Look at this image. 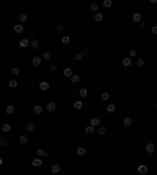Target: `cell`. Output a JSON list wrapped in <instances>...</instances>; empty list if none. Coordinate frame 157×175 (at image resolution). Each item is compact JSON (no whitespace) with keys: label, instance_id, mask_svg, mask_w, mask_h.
<instances>
[{"label":"cell","instance_id":"obj_1","mask_svg":"<svg viewBox=\"0 0 157 175\" xmlns=\"http://www.w3.org/2000/svg\"><path fill=\"white\" fill-rule=\"evenodd\" d=\"M46 109H47L49 113H53V111L57 109V103H55V102H47V105H46Z\"/></svg>","mask_w":157,"mask_h":175},{"label":"cell","instance_id":"obj_2","mask_svg":"<svg viewBox=\"0 0 157 175\" xmlns=\"http://www.w3.org/2000/svg\"><path fill=\"white\" fill-rule=\"evenodd\" d=\"M36 155H38V158H47L49 156V152L47 150H42V148H38Z\"/></svg>","mask_w":157,"mask_h":175},{"label":"cell","instance_id":"obj_3","mask_svg":"<svg viewBox=\"0 0 157 175\" xmlns=\"http://www.w3.org/2000/svg\"><path fill=\"white\" fill-rule=\"evenodd\" d=\"M145 150H146V153H154L156 152V146L152 142H148L146 147H145Z\"/></svg>","mask_w":157,"mask_h":175},{"label":"cell","instance_id":"obj_4","mask_svg":"<svg viewBox=\"0 0 157 175\" xmlns=\"http://www.w3.org/2000/svg\"><path fill=\"white\" fill-rule=\"evenodd\" d=\"M32 166L33 167H41L42 166V158H35V160H32Z\"/></svg>","mask_w":157,"mask_h":175},{"label":"cell","instance_id":"obj_5","mask_svg":"<svg viewBox=\"0 0 157 175\" xmlns=\"http://www.w3.org/2000/svg\"><path fill=\"white\" fill-rule=\"evenodd\" d=\"M50 170H52V174H58L61 170V166L58 164V163H53L52 166H50Z\"/></svg>","mask_w":157,"mask_h":175},{"label":"cell","instance_id":"obj_6","mask_svg":"<svg viewBox=\"0 0 157 175\" xmlns=\"http://www.w3.org/2000/svg\"><path fill=\"white\" fill-rule=\"evenodd\" d=\"M137 170H138V174H141V175H146L148 174V167L145 164H140L138 167H137Z\"/></svg>","mask_w":157,"mask_h":175},{"label":"cell","instance_id":"obj_7","mask_svg":"<svg viewBox=\"0 0 157 175\" xmlns=\"http://www.w3.org/2000/svg\"><path fill=\"white\" fill-rule=\"evenodd\" d=\"M63 75H65L66 78H71V77L74 75V72H72V69H71V67H66V69L63 70Z\"/></svg>","mask_w":157,"mask_h":175},{"label":"cell","instance_id":"obj_8","mask_svg":"<svg viewBox=\"0 0 157 175\" xmlns=\"http://www.w3.org/2000/svg\"><path fill=\"white\" fill-rule=\"evenodd\" d=\"M13 30H14V33H17V35H20V33H24V25L17 24V25H14V27H13Z\"/></svg>","mask_w":157,"mask_h":175},{"label":"cell","instance_id":"obj_9","mask_svg":"<svg viewBox=\"0 0 157 175\" xmlns=\"http://www.w3.org/2000/svg\"><path fill=\"white\" fill-rule=\"evenodd\" d=\"M39 88H41V91L46 92V91H49V89H50V84H49L47 81H41V83H39Z\"/></svg>","mask_w":157,"mask_h":175},{"label":"cell","instance_id":"obj_10","mask_svg":"<svg viewBox=\"0 0 157 175\" xmlns=\"http://www.w3.org/2000/svg\"><path fill=\"white\" fill-rule=\"evenodd\" d=\"M132 20H134V22H141V20H143V17H141V13H134Z\"/></svg>","mask_w":157,"mask_h":175},{"label":"cell","instance_id":"obj_11","mask_svg":"<svg viewBox=\"0 0 157 175\" xmlns=\"http://www.w3.org/2000/svg\"><path fill=\"white\" fill-rule=\"evenodd\" d=\"M17 19H19V22H20V24H25V22L28 20V16H27V14H24V13H20V14L17 16Z\"/></svg>","mask_w":157,"mask_h":175},{"label":"cell","instance_id":"obj_12","mask_svg":"<svg viewBox=\"0 0 157 175\" xmlns=\"http://www.w3.org/2000/svg\"><path fill=\"white\" fill-rule=\"evenodd\" d=\"M41 61H42V59H41L39 56H35V58L32 59V66H35V67H38V66H41Z\"/></svg>","mask_w":157,"mask_h":175},{"label":"cell","instance_id":"obj_13","mask_svg":"<svg viewBox=\"0 0 157 175\" xmlns=\"http://www.w3.org/2000/svg\"><path fill=\"white\" fill-rule=\"evenodd\" d=\"M75 152H77V155H79V156H83V155H87V148H85V147H82V146H79Z\"/></svg>","mask_w":157,"mask_h":175},{"label":"cell","instance_id":"obj_14","mask_svg":"<svg viewBox=\"0 0 157 175\" xmlns=\"http://www.w3.org/2000/svg\"><path fill=\"white\" fill-rule=\"evenodd\" d=\"M122 66H124V67H130V66H132V58H129V56L124 58V59H122Z\"/></svg>","mask_w":157,"mask_h":175},{"label":"cell","instance_id":"obj_15","mask_svg":"<svg viewBox=\"0 0 157 175\" xmlns=\"http://www.w3.org/2000/svg\"><path fill=\"white\" fill-rule=\"evenodd\" d=\"M94 131H96V127H93V125H87V127H85V133L93 135Z\"/></svg>","mask_w":157,"mask_h":175},{"label":"cell","instance_id":"obj_16","mask_svg":"<svg viewBox=\"0 0 157 175\" xmlns=\"http://www.w3.org/2000/svg\"><path fill=\"white\" fill-rule=\"evenodd\" d=\"M19 45H20V49H27V47H28V39H27V38H22L20 42H19Z\"/></svg>","mask_w":157,"mask_h":175},{"label":"cell","instance_id":"obj_17","mask_svg":"<svg viewBox=\"0 0 157 175\" xmlns=\"http://www.w3.org/2000/svg\"><path fill=\"white\" fill-rule=\"evenodd\" d=\"M79 95L82 97V99H85V97L88 95V89H87V88H80V89H79Z\"/></svg>","mask_w":157,"mask_h":175},{"label":"cell","instance_id":"obj_18","mask_svg":"<svg viewBox=\"0 0 157 175\" xmlns=\"http://www.w3.org/2000/svg\"><path fill=\"white\" fill-rule=\"evenodd\" d=\"M33 113H35L36 116H39V114L42 113V106L41 105H35V106H33Z\"/></svg>","mask_w":157,"mask_h":175},{"label":"cell","instance_id":"obj_19","mask_svg":"<svg viewBox=\"0 0 157 175\" xmlns=\"http://www.w3.org/2000/svg\"><path fill=\"white\" fill-rule=\"evenodd\" d=\"M116 111V105L115 103H108L107 105V113H115Z\"/></svg>","mask_w":157,"mask_h":175},{"label":"cell","instance_id":"obj_20","mask_svg":"<svg viewBox=\"0 0 157 175\" xmlns=\"http://www.w3.org/2000/svg\"><path fill=\"white\" fill-rule=\"evenodd\" d=\"M94 20H96V22H102V20H104V14H102V13H96V14H94Z\"/></svg>","mask_w":157,"mask_h":175},{"label":"cell","instance_id":"obj_21","mask_svg":"<svg viewBox=\"0 0 157 175\" xmlns=\"http://www.w3.org/2000/svg\"><path fill=\"white\" fill-rule=\"evenodd\" d=\"M74 108H75V109H82V108H83V102H82V100H75V102H74Z\"/></svg>","mask_w":157,"mask_h":175},{"label":"cell","instance_id":"obj_22","mask_svg":"<svg viewBox=\"0 0 157 175\" xmlns=\"http://www.w3.org/2000/svg\"><path fill=\"white\" fill-rule=\"evenodd\" d=\"M14 111H16L14 106H13V105H8L6 109H5V113H6V114H14Z\"/></svg>","mask_w":157,"mask_h":175},{"label":"cell","instance_id":"obj_23","mask_svg":"<svg viewBox=\"0 0 157 175\" xmlns=\"http://www.w3.org/2000/svg\"><path fill=\"white\" fill-rule=\"evenodd\" d=\"M122 123H124V127H130L134 123V121L130 117H124V121H122Z\"/></svg>","mask_w":157,"mask_h":175},{"label":"cell","instance_id":"obj_24","mask_svg":"<svg viewBox=\"0 0 157 175\" xmlns=\"http://www.w3.org/2000/svg\"><path fill=\"white\" fill-rule=\"evenodd\" d=\"M71 42V36H68V35H65L61 38V44H65V45H68Z\"/></svg>","mask_w":157,"mask_h":175},{"label":"cell","instance_id":"obj_25","mask_svg":"<svg viewBox=\"0 0 157 175\" xmlns=\"http://www.w3.org/2000/svg\"><path fill=\"white\" fill-rule=\"evenodd\" d=\"M8 86L13 88V89H14V88H17V80H14V78L10 80V81H8Z\"/></svg>","mask_w":157,"mask_h":175},{"label":"cell","instance_id":"obj_26","mask_svg":"<svg viewBox=\"0 0 157 175\" xmlns=\"http://www.w3.org/2000/svg\"><path fill=\"white\" fill-rule=\"evenodd\" d=\"M10 130H11V125H10V123H3V125H2V131H3V133H8Z\"/></svg>","mask_w":157,"mask_h":175},{"label":"cell","instance_id":"obj_27","mask_svg":"<svg viewBox=\"0 0 157 175\" xmlns=\"http://www.w3.org/2000/svg\"><path fill=\"white\" fill-rule=\"evenodd\" d=\"M112 5H113L112 0H104V2H102V6L104 8H112Z\"/></svg>","mask_w":157,"mask_h":175},{"label":"cell","instance_id":"obj_28","mask_svg":"<svg viewBox=\"0 0 157 175\" xmlns=\"http://www.w3.org/2000/svg\"><path fill=\"white\" fill-rule=\"evenodd\" d=\"M99 123H101V121H99V117H93V119H91V123H90V125H93V127H96V125H99Z\"/></svg>","mask_w":157,"mask_h":175},{"label":"cell","instance_id":"obj_29","mask_svg":"<svg viewBox=\"0 0 157 175\" xmlns=\"http://www.w3.org/2000/svg\"><path fill=\"white\" fill-rule=\"evenodd\" d=\"M50 58H52V55H50V52H44V53H42V59H44V61H49Z\"/></svg>","mask_w":157,"mask_h":175},{"label":"cell","instance_id":"obj_30","mask_svg":"<svg viewBox=\"0 0 157 175\" xmlns=\"http://www.w3.org/2000/svg\"><path fill=\"white\" fill-rule=\"evenodd\" d=\"M80 81V75H72V77H71V83H79Z\"/></svg>","mask_w":157,"mask_h":175},{"label":"cell","instance_id":"obj_31","mask_svg":"<svg viewBox=\"0 0 157 175\" xmlns=\"http://www.w3.org/2000/svg\"><path fill=\"white\" fill-rule=\"evenodd\" d=\"M8 146V139L6 138H0V147H5Z\"/></svg>","mask_w":157,"mask_h":175},{"label":"cell","instance_id":"obj_32","mask_svg":"<svg viewBox=\"0 0 157 175\" xmlns=\"http://www.w3.org/2000/svg\"><path fill=\"white\" fill-rule=\"evenodd\" d=\"M19 141H20V144H27V141H28V138L25 135H22V136H19Z\"/></svg>","mask_w":157,"mask_h":175},{"label":"cell","instance_id":"obj_33","mask_svg":"<svg viewBox=\"0 0 157 175\" xmlns=\"http://www.w3.org/2000/svg\"><path fill=\"white\" fill-rule=\"evenodd\" d=\"M30 47H32V49H38V47H39V42H38L36 39L32 41V42H30Z\"/></svg>","mask_w":157,"mask_h":175},{"label":"cell","instance_id":"obj_34","mask_svg":"<svg viewBox=\"0 0 157 175\" xmlns=\"http://www.w3.org/2000/svg\"><path fill=\"white\" fill-rule=\"evenodd\" d=\"M137 66H138V67H143V66H145V59H143V58H138V59H137Z\"/></svg>","mask_w":157,"mask_h":175},{"label":"cell","instance_id":"obj_35","mask_svg":"<svg viewBox=\"0 0 157 175\" xmlns=\"http://www.w3.org/2000/svg\"><path fill=\"white\" fill-rule=\"evenodd\" d=\"M11 74H13V75H19V74H20V69H19V67H13V69H11Z\"/></svg>","mask_w":157,"mask_h":175},{"label":"cell","instance_id":"obj_36","mask_svg":"<svg viewBox=\"0 0 157 175\" xmlns=\"http://www.w3.org/2000/svg\"><path fill=\"white\" fill-rule=\"evenodd\" d=\"M101 99H102V100H108L110 99V94L108 92H102V94H101Z\"/></svg>","mask_w":157,"mask_h":175},{"label":"cell","instance_id":"obj_37","mask_svg":"<svg viewBox=\"0 0 157 175\" xmlns=\"http://www.w3.org/2000/svg\"><path fill=\"white\" fill-rule=\"evenodd\" d=\"M25 128H27V131H35V125H33V123H28V125H25Z\"/></svg>","mask_w":157,"mask_h":175},{"label":"cell","instance_id":"obj_38","mask_svg":"<svg viewBox=\"0 0 157 175\" xmlns=\"http://www.w3.org/2000/svg\"><path fill=\"white\" fill-rule=\"evenodd\" d=\"M82 58H83V56H82V52H80V53H75V55H74V59H75V61H80Z\"/></svg>","mask_w":157,"mask_h":175},{"label":"cell","instance_id":"obj_39","mask_svg":"<svg viewBox=\"0 0 157 175\" xmlns=\"http://www.w3.org/2000/svg\"><path fill=\"white\" fill-rule=\"evenodd\" d=\"M105 131H107L105 127H99V128H97V133H99V135H105Z\"/></svg>","mask_w":157,"mask_h":175},{"label":"cell","instance_id":"obj_40","mask_svg":"<svg viewBox=\"0 0 157 175\" xmlns=\"http://www.w3.org/2000/svg\"><path fill=\"white\" fill-rule=\"evenodd\" d=\"M97 8H99V6H97V5H96V3H91V6H90V10H91L93 13H96V11H97Z\"/></svg>","mask_w":157,"mask_h":175},{"label":"cell","instance_id":"obj_41","mask_svg":"<svg viewBox=\"0 0 157 175\" xmlns=\"http://www.w3.org/2000/svg\"><path fill=\"white\" fill-rule=\"evenodd\" d=\"M57 69H58V66H57V64H50V66H49V70H52V72H55Z\"/></svg>","mask_w":157,"mask_h":175},{"label":"cell","instance_id":"obj_42","mask_svg":"<svg viewBox=\"0 0 157 175\" xmlns=\"http://www.w3.org/2000/svg\"><path fill=\"white\" fill-rule=\"evenodd\" d=\"M82 56L83 58H88V56H90V52H88V50H82Z\"/></svg>","mask_w":157,"mask_h":175},{"label":"cell","instance_id":"obj_43","mask_svg":"<svg viewBox=\"0 0 157 175\" xmlns=\"http://www.w3.org/2000/svg\"><path fill=\"white\" fill-rule=\"evenodd\" d=\"M135 55H137V50H129V58L135 56Z\"/></svg>","mask_w":157,"mask_h":175},{"label":"cell","instance_id":"obj_44","mask_svg":"<svg viewBox=\"0 0 157 175\" xmlns=\"http://www.w3.org/2000/svg\"><path fill=\"white\" fill-rule=\"evenodd\" d=\"M151 31H152V35H157V25H152Z\"/></svg>","mask_w":157,"mask_h":175},{"label":"cell","instance_id":"obj_45","mask_svg":"<svg viewBox=\"0 0 157 175\" xmlns=\"http://www.w3.org/2000/svg\"><path fill=\"white\" fill-rule=\"evenodd\" d=\"M57 30H58V31H63V30H65V25H63V24L57 25Z\"/></svg>","mask_w":157,"mask_h":175},{"label":"cell","instance_id":"obj_46","mask_svg":"<svg viewBox=\"0 0 157 175\" xmlns=\"http://www.w3.org/2000/svg\"><path fill=\"white\" fill-rule=\"evenodd\" d=\"M0 166H3V160H2V158H0Z\"/></svg>","mask_w":157,"mask_h":175}]
</instances>
